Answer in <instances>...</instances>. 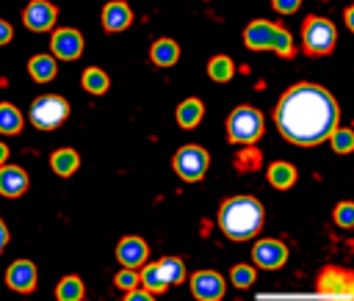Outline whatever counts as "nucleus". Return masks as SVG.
<instances>
[{
	"instance_id": "1",
	"label": "nucleus",
	"mask_w": 354,
	"mask_h": 301,
	"mask_svg": "<svg viewBox=\"0 0 354 301\" xmlns=\"http://www.w3.org/2000/svg\"><path fill=\"white\" fill-rule=\"evenodd\" d=\"M274 122L290 144L315 146L332 135L337 124V105L326 88L299 83L279 97Z\"/></svg>"
},
{
	"instance_id": "2",
	"label": "nucleus",
	"mask_w": 354,
	"mask_h": 301,
	"mask_svg": "<svg viewBox=\"0 0 354 301\" xmlns=\"http://www.w3.org/2000/svg\"><path fill=\"white\" fill-rule=\"evenodd\" d=\"M218 226L230 240H249L263 226V204L252 196H232L218 210Z\"/></svg>"
},
{
	"instance_id": "3",
	"label": "nucleus",
	"mask_w": 354,
	"mask_h": 301,
	"mask_svg": "<svg viewBox=\"0 0 354 301\" xmlns=\"http://www.w3.org/2000/svg\"><path fill=\"white\" fill-rule=\"evenodd\" d=\"M243 44H246L249 50H277V52L285 55V58L293 55V39H290V33H288L285 28L271 25V22H263V19L246 25V30H243Z\"/></svg>"
},
{
	"instance_id": "4",
	"label": "nucleus",
	"mask_w": 354,
	"mask_h": 301,
	"mask_svg": "<svg viewBox=\"0 0 354 301\" xmlns=\"http://www.w3.org/2000/svg\"><path fill=\"white\" fill-rule=\"evenodd\" d=\"M321 301H354V271L326 265L315 279Z\"/></svg>"
},
{
	"instance_id": "5",
	"label": "nucleus",
	"mask_w": 354,
	"mask_h": 301,
	"mask_svg": "<svg viewBox=\"0 0 354 301\" xmlns=\"http://www.w3.org/2000/svg\"><path fill=\"white\" fill-rule=\"evenodd\" d=\"M263 135V113L254 108H235L227 119V138L235 144H254Z\"/></svg>"
},
{
	"instance_id": "6",
	"label": "nucleus",
	"mask_w": 354,
	"mask_h": 301,
	"mask_svg": "<svg viewBox=\"0 0 354 301\" xmlns=\"http://www.w3.org/2000/svg\"><path fill=\"white\" fill-rule=\"evenodd\" d=\"M66 116H69V105L58 94H41L30 105V122L39 130H55Z\"/></svg>"
},
{
	"instance_id": "7",
	"label": "nucleus",
	"mask_w": 354,
	"mask_h": 301,
	"mask_svg": "<svg viewBox=\"0 0 354 301\" xmlns=\"http://www.w3.org/2000/svg\"><path fill=\"white\" fill-rule=\"evenodd\" d=\"M304 50L310 55H326L332 47H335V25L324 17H310L304 22Z\"/></svg>"
},
{
	"instance_id": "8",
	"label": "nucleus",
	"mask_w": 354,
	"mask_h": 301,
	"mask_svg": "<svg viewBox=\"0 0 354 301\" xmlns=\"http://www.w3.org/2000/svg\"><path fill=\"white\" fill-rule=\"evenodd\" d=\"M207 166H210V155H207L202 146H196V144H188V146H183V149L174 155V171H177L185 182L202 179L205 171H207Z\"/></svg>"
},
{
	"instance_id": "9",
	"label": "nucleus",
	"mask_w": 354,
	"mask_h": 301,
	"mask_svg": "<svg viewBox=\"0 0 354 301\" xmlns=\"http://www.w3.org/2000/svg\"><path fill=\"white\" fill-rule=\"evenodd\" d=\"M191 290H194L196 301H221L224 279L216 271H196L191 276Z\"/></svg>"
},
{
	"instance_id": "10",
	"label": "nucleus",
	"mask_w": 354,
	"mask_h": 301,
	"mask_svg": "<svg viewBox=\"0 0 354 301\" xmlns=\"http://www.w3.org/2000/svg\"><path fill=\"white\" fill-rule=\"evenodd\" d=\"M252 257H254V262H257L260 268L274 271V268H282V265H285L288 249H285V243H279V240H260V243L254 246Z\"/></svg>"
},
{
	"instance_id": "11",
	"label": "nucleus",
	"mask_w": 354,
	"mask_h": 301,
	"mask_svg": "<svg viewBox=\"0 0 354 301\" xmlns=\"http://www.w3.org/2000/svg\"><path fill=\"white\" fill-rule=\"evenodd\" d=\"M55 17H58V11H55V6L47 3V0H33V3H28L25 14H22V19H25V25H28L30 30H47V28L55 22Z\"/></svg>"
},
{
	"instance_id": "12",
	"label": "nucleus",
	"mask_w": 354,
	"mask_h": 301,
	"mask_svg": "<svg viewBox=\"0 0 354 301\" xmlns=\"http://www.w3.org/2000/svg\"><path fill=\"white\" fill-rule=\"evenodd\" d=\"M50 44H53V52H55L58 58H66V61H72V58H77V55L83 52V36H80L77 30H72V28L55 30Z\"/></svg>"
},
{
	"instance_id": "13",
	"label": "nucleus",
	"mask_w": 354,
	"mask_h": 301,
	"mask_svg": "<svg viewBox=\"0 0 354 301\" xmlns=\"http://www.w3.org/2000/svg\"><path fill=\"white\" fill-rule=\"evenodd\" d=\"M6 282L11 290L17 293H30L36 287V265L28 262V260H19L14 262L8 271H6Z\"/></svg>"
},
{
	"instance_id": "14",
	"label": "nucleus",
	"mask_w": 354,
	"mask_h": 301,
	"mask_svg": "<svg viewBox=\"0 0 354 301\" xmlns=\"http://www.w3.org/2000/svg\"><path fill=\"white\" fill-rule=\"evenodd\" d=\"M147 254H149V249H147V243L141 240V237H124V240H119V246H116V260L124 265V268H136V265H141L144 260H147Z\"/></svg>"
},
{
	"instance_id": "15",
	"label": "nucleus",
	"mask_w": 354,
	"mask_h": 301,
	"mask_svg": "<svg viewBox=\"0 0 354 301\" xmlns=\"http://www.w3.org/2000/svg\"><path fill=\"white\" fill-rule=\"evenodd\" d=\"M130 22H133V14H130V6H127V3L113 0V3H108V6L102 8V25H105V30L119 33V30H124Z\"/></svg>"
},
{
	"instance_id": "16",
	"label": "nucleus",
	"mask_w": 354,
	"mask_h": 301,
	"mask_svg": "<svg viewBox=\"0 0 354 301\" xmlns=\"http://www.w3.org/2000/svg\"><path fill=\"white\" fill-rule=\"evenodd\" d=\"M28 191V174L19 166H3L0 168V193L3 196H22Z\"/></svg>"
},
{
	"instance_id": "17",
	"label": "nucleus",
	"mask_w": 354,
	"mask_h": 301,
	"mask_svg": "<svg viewBox=\"0 0 354 301\" xmlns=\"http://www.w3.org/2000/svg\"><path fill=\"white\" fill-rule=\"evenodd\" d=\"M149 58L158 64V66H174L177 58H180V47L171 41V39H158L149 50Z\"/></svg>"
},
{
	"instance_id": "18",
	"label": "nucleus",
	"mask_w": 354,
	"mask_h": 301,
	"mask_svg": "<svg viewBox=\"0 0 354 301\" xmlns=\"http://www.w3.org/2000/svg\"><path fill=\"white\" fill-rule=\"evenodd\" d=\"M268 182H271L274 188L285 191V188H290V185L296 182V168H293L290 163H285V160H277V163L268 166Z\"/></svg>"
},
{
	"instance_id": "19",
	"label": "nucleus",
	"mask_w": 354,
	"mask_h": 301,
	"mask_svg": "<svg viewBox=\"0 0 354 301\" xmlns=\"http://www.w3.org/2000/svg\"><path fill=\"white\" fill-rule=\"evenodd\" d=\"M202 113H205V108H202V102H199L196 97H191V99H185V102H180V108H177V122H180V127H185V130H191V127H196V124H199V119H202Z\"/></svg>"
},
{
	"instance_id": "20",
	"label": "nucleus",
	"mask_w": 354,
	"mask_h": 301,
	"mask_svg": "<svg viewBox=\"0 0 354 301\" xmlns=\"http://www.w3.org/2000/svg\"><path fill=\"white\" fill-rule=\"evenodd\" d=\"M50 166H53V171H55V174L69 177V174L80 166V157H77V152H75V149H58V152H53Z\"/></svg>"
},
{
	"instance_id": "21",
	"label": "nucleus",
	"mask_w": 354,
	"mask_h": 301,
	"mask_svg": "<svg viewBox=\"0 0 354 301\" xmlns=\"http://www.w3.org/2000/svg\"><path fill=\"white\" fill-rule=\"evenodd\" d=\"M28 72L33 75V80L47 83V80L55 77V58H50V55H33L30 64H28Z\"/></svg>"
},
{
	"instance_id": "22",
	"label": "nucleus",
	"mask_w": 354,
	"mask_h": 301,
	"mask_svg": "<svg viewBox=\"0 0 354 301\" xmlns=\"http://www.w3.org/2000/svg\"><path fill=\"white\" fill-rule=\"evenodd\" d=\"M58 301H83V282L80 276H64L55 287Z\"/></svg>"
},
{
	"instance_id": "23",
	"label": "nucleus",
	"mask_w": 354,
	"mask_h": 301,
	"mask_svg": "<svg viewBox=\"0 0 354 301\" xmlns=\"http://www.w3.org/2000/svg\"><path fill=\"white\" fill-rule=\"evenodd\" d=\"M158 268H160L166 284H180V282L185 279V265H183L180 257H163V260L158 262Z\"/></svg>"
},
{
	"instance_id": "24",
	"label": "nucleus",
	"mask_w": 354,
	"mask_h": 301,
	"mask_svg": "<svg viewBox=\"0 0 354 301\" xmlns=\"http://www.w3.org/2000/svg\"><path fill=\"white\" fill-rule=\"evenodd\" d=\"M232 72H235V66H232V58H227V55H216L207 64V75L216 83H227L232 77Z\"/></svg>"
},
{
	"instance_id": "25",
	"label": "nucleus",
	"mask_w": 354,
	"mask_h": 301,
	"mask_svg": "<svg viewBox=\"0 0 354 301\" xmlns=\"http://www.w3.org/2000/svg\"><path fill=\"white\" fill-rule=\"evenodd\" d=\"M22 130V113L14 108V105H0V133H8V135H14V133H19Z\"/></svg>"
},
{
	"instance_id": "26",
	"label": "nucleus",
	"mask_w": 354,
	"mask_h": 301,
	"mask_svg": "<svg viewBox=\"0 0 354 301\" xmlns=\"http://www.w3.org/2000/svg\"><path fill=\"white\" fill-rule=\"evenodd\" d=\"M138 282L144 284V290H147V293H160V290H166V287H169L158 265H147V268H144V273L138 276Z\"/></svg>"
},
{
	"instance_id": "27",
	"label": "nucleus",
	"mask_w": 354,
	"mask_h": 301,
	"mask_svg": "<svg viewBox=\"0 0 354 301\" xmlns=\"http://www.w3.org/2000/svg\"><path fill=\"white\" fill-rule=\"evenodd\" d=\"M83 88L91 91V94H102V91H108V75H105L102 69H97V66L86 69V72H83Z\"/></svg>"
},
{
	"instance_id": "28",
	"label": "nucleus",
	"mask_w": 354,
	"mask_h": 301,
	"mask_svg": "<svg viewBox=\"0 0 354 301\" xmlns=\"http://www.w3.org/2000/svg\"><path fill=\"white\" fill-rule=\"evenodd\" d=\"M329 141H332V149L340 152V155H346V152L354 149V133L346 130V127H335L332 135H329Z\"/></svg>"
},
{
	"instance_id": "29",
	"label": "nucleus",
	"mask_w": 354,
	"mask_h": 301,
	"mask_svg": "<svg viewBox=\"0 0 354 301\" xmlns=\"http://www.w3.org/2000/svg\"><path fill=\"white\" fill-rule=\"evenodd\" d=\"M335 224L343 226V229H351L354 226V202H340L335 207Z\"/></svg>"
},
{
	"instance_id": "30",
	"label": "nucleus",
	"mask_w": 354,
	"mask_h": 301,
	"mask_svg": "<svg viewBox=\"0 0 354 301\" xmlns=\"http://www.w3.org/2000/svg\"><path fill=\"white\" fill-rule=\"evenodd\" d=\"M230 279H232L235 287H249L257 276H254V268H252V265H235L232 273H230Z\"/></svg>"
},
{
	"instance_id": "31",
	"label": "nucleus",
	"mask_w": 354,
	"mask_h": 301,
	"mask_svg": "<svg viewBox=\"0 0 354 301\" xmlns=\"http://www.w3.org/2000/svg\"><path fill=\"white\" fill-rule=\"evenodd\" d=\"M113 279H116V287H122V290H127V293L136 290V284H138V276L133 273V268H122Z\"/></svg>"
},
{
	"instance_id": "32",
	"label": "nucleus",
	"mask_w": 354,
	"mask_h": 301,
	"mask_svg": "<svg viewBox=\"0 0 354 301\" xmlns=\"http://www.w3.org/2000/svg\"><path fill=\"white\" fill-rule=\"evenodd\" d=\"M271 6H274L279 14H293V11L301 6V0H271Z\"/></svg>"
},
{
	"instance_id": "33",
	"label": "nucleus",
	"mask_w": 354,
	"mask_h": 301,
	"mask_svg": "<svg viewBox=\"0 0 354 301\" xmlns=\"http://www.w3.org/2000/svg\"><path fill=\"white\" fill-rule=\"evenodd\" d=\"M124 301H155V298H152V293H147V290H130Z\"/></svg>"
},
{
	"instance_id": "34",
	"label": "nucleus",
	"mask_w": 354,
	"mask_h": 301,
	"mask_svg": "<svg viewBox=\"0 0 354 301\" xmlns=\"http://www.w3.org/2000/svg\"><path fill=\"white\" fill-rule=\"evenodd\" d=\"M11 36H14V30H11V25L0 19V44H6V41H11Z\"/></svg>"
},
{
	"instance_id": "35",
	"label": "nucleus",
	"mask_w": 354,
	"mask_h": 301,
	"mask_svg": "<svg viewBox=\"0 0 354 301\" xmlns=\"http://www.w3.org/2000/svg\"><path fill=\"white\" fill-rule=\"evenodd\" d=\"M6 243H8V229H6V224L0 221V251L6 249Z\"/></svg>"
},
{
	"instance_id": "36",
	"label": "nucleus",
	"mask_w": 354,
	"mask_h": 301,
	"mask_svg": "<svg viewBox=\"0 0 354 301\" xmlns=\"http://www.w3.org/2000/svg\"><path fill=\"white\" fill-rule=\"evenodd\" d=\"M346 25L354 30V6H348V11H346Z\"/></svg>"
},
{
	"instance_id": "37",
	"label": "nucleus",
	"mask_w": 354,
	"mask_h": 301,
	"mask_svg": "<svg viewBox=\"0 0 354 301\" xmlns=\"http://www.w3.org/2000/svg\"><path fill=\"white\" fill-rule=\"evenodd\" d=\"M6 157H8V149H6V144H0V166L6 163Z\"/></svg>"
}]
</instances>
